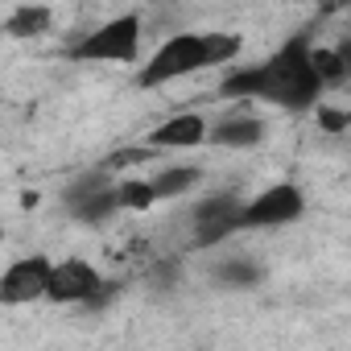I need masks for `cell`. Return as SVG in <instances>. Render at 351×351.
Listing matches in <instances>:
<instances>
[{"label": "cell", "instance_id": "3957f363", "mask_svg": "<svg viewBox=\"0 0 351 351\" xmlns=\"http://www.w3.org/2000/svg\"><path fill=\"white\" fill-rule=\"evenodd\" d=\"M136 54H141V17L136 13L116 17V21L83 34L71 46L75 62H136Z\"/></svg>", "mask_w": 351, "mask_h": 351}, {"label": "cell", "instance_id": "e0dca14e", "mask_svg": "<svg viewBox=\"0 0 351 351\" xmlns=\"http://www.w3.org/2000/svg\"><path fill=\"white\" fill-rule=\"evenodd\" d=\"M318 124L330 128V132H343V128L351 124V116H347V112H335V108H318Z\"/></svg>", "mask_w": 351, "mask_h": 351}, {"label": "cell", "instance_id": "30bf717a", "mask_svg": "<svg viewBox=\"0 0 351 351\" xmlns=\"http://www.w3.org/2000/svg\"><path fill=\"white\" fill-rule=\"evenodd\" d=\"M199 182H203V169L199 165H165L153 178V191H157V199H173V195H186Z\"/></svg>", "mask_w": 351, "mask_h": 351}, {"label": "cell", "instance_id": "5bb4252c", "mask_svg": "<svg viewBox=\"0 0 351 351\" xmlns=\"http://www.w3.org/2000/svg\"><path fill=\"white\" fill-rule=\"evenodd\" d=\"M104 169H108V165H104ZM104 169H91V173H83V178H75V182L66 186V211L79 207V203H87V199H95V195H104V191H112Z\"/></svg>", "mask_w": 351, "mask_h": 351}, {"label": "cell", "instance_id": "6da1fadb", "mask_svg": "<svg viewBox=\"0 0 351 351\" xmlns=\"http://www.w3.org/2000/svg\"><path fill=\"white\" fill-rule=\"evenodd\" d=\"M310 42L306 38H293L289 46H281L269 62L261 66H244L236 75L223 79L219 95H232V99H269V104H281V108H310L322 91L314 66H310Z\"/></svg>", "mask_w": 351, "mask_h": 351}, {"label": "cell", "instance_id": "7a4b0ae2", "mask_svg": "<svg viewBox=\"0 0 351 351\" xmlns=\"http://www.w3.org/2000/svg\"><path fill=\"white\" fill-rule=\"evenodd\" d=\"M240 34H173L153 58L149 66H141L136 75V87H165L173 79H186L195 71H207V66H223L240 54Z\"/></svg>", "mask_w": 351, "mask_h": 351}, {"label": "cell", "instance_id": "8fae6325", "mask_svg": "<svg viewBox=\"0 0 351 351\" xmlns=\"http://www.w3.org/2000/svg\"><path fill=\"white\" fill-rule=\"evenodd\" d=\"M46 25H50V9L46 5H21V9H13V17L5 21V29L13 34V38H38V34H46Z\"/></svg>", "mask_w": 351, "mask_h": 351}, {"label": "cell", "instance_id": "9a60e30c", "mask_svg": "<svg viewBox=\"0 0 351 351\" xmlns=\"http://www.w3.org/2000/svg\"><path fill=\"white\" fill-rule=\"evenodd\" d=\"M215 281H219V285H232V289H248V285L261 281V269H256L252 261L236 256V261H223V265L215 269Z\"/></svg>", "mask_w": 351, "mask_h": 351}, {"label": "cell", "instance_id": "7c38bea8", "mask_svg": "<svg viewBox=\"0 0 351 351\" xmlns=\"http://www.w3.org/2000/svg\"><path fill=\"white\" fill-rule=\"evenodd\" d=\"M310 66H314V75H318L322 87H339V83L351 75L343 50H310Z\"/></svg>", "mask_w": 351, "mask_h": 351}, {"label": "cell", "instance_id": "8992f818", "mask_svg": "<svg viewBox=\"0 0 351 351\" xmlns=\"http://www.w3.org/2000/svg\"><path fill=\"white\" fill-rule=\"evenodd\" d=\"M99 289H104V281H99L95 265L71 256V261L54 265L50 285H46V302H58V306H66V302H95Z\"/></svg>", "mask_w": 351, "mask_h": 351}, {"label": "cell", "instance_id": "ba28073f", "mask_svg": "<svg viewBox=\"0 0 351 351\" xmlns=\"http://www.w3.org/2000/svg\"><path fill=\"white\" fill-rule=\"evenodd\" d=\"M207 136H211L207 120L195 116V112H186V116H173V120L157 124V128L149 132V145H153V149H195V145H203Z\"/></svg>", "mask_w": 351, "mask_h": 351}, {"label": "cell", "instance_id": "9c48e42d", "mask_svg": "<svg viewBox=\"0 0 351 351\" xmlns=\"http://www.w3.org/2000/svg\"><path fill=\"white\" fill-rule=\"evenodd\" d=\"M265 136V124L261 120H252V116H236V120H223L219 128H211V145H219V149H248V145H256Z\"/></svg>", "mask_w": 351, "mask_h": 351}, {"label": "cell", "instance_id": "277c9868", "mask_svg": "<svg viewBox=\"0 0 351 351\" xmlns=\"http://www.w3.org/2000/svg\"><path fill=\"white\" fill-rule=\"evenodd\" d=\"M302 211H306V195L298 186L281 182V186H269V191H261L256 199L244 203L240 228H281V223L302 219Z\"/></svg>", "mask_w": 351, "mask_h": 351}, {"label": "cell", "instance_id": "4fadbf2b", "mask_svg": "<svg viewBox=\"0 0 351 351\" xmlns=\"http://www.w3.org/2000/svg\"><path fill=\"white\" fill-rule=\"evenodd\" d=\"M116 211H120V195H116V186L104 191V195H95V199H87V203H79V207H71V215L83 219V223H108Z\"/></svg>", "mask_w": 351, "mask_h": 351}, {"label": "cell", "instance_id": "52a82bcc", "mask_svg": "<svg viewBox=\"0 0 351 351\" xmlns=\"http://www.w3.org/2000/svg\"><path fill=\"white\" fill-rule=\"evenodd\" d=\"M50 273H54V265H50L46 256H29V261H17V265L5 273V281H0V302H5V306H21V302L46 298Z\"/></svg>", "mask_w": 351, "mask_h": 351}, {"label": "cell", "instance_id": "5b68a950", "mask_svg": "<svg viewBox=\"0 0 351 351\" xmlns=\"http://www.w3.org/2000/svg\"><path fill=\"white\" fill-rule=\"evenodd\" d=\"M244 207L236 195H211L195 207V248H211L219 240H228L232 232H240Z\"/></svg>", "mask_w": 351, "mask_h": 351}, {"label": "cell", "instance_id": "2e32d148", "mask_svg": "<svg viewBox=\"0 0 351 351\" xmlns=\"http://www.w3.org/2000/svg\"><path fill=\"white\" fill-rule=\"evenodd\" d=\"M116 195H120V211H149L157 203L153 182H124V186H116Z\"/></svg>", "mask_w": 351, "mask_h": 351}]
</instances>
